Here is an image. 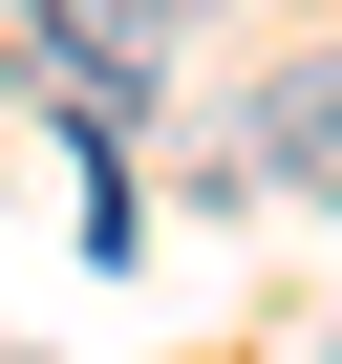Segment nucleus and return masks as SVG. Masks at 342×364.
<instances>
[{"label": "nucleus", "mask_w": 342, "mask_h": 364, "mask_svg": "<svg viewBox=\"0 0 342 364\" xmlns=\"http://www.w3.org/2000/svg\"><path fill=\"white\" fill-rule=\"evenodd\" d=\"M171 43H193L171 0H22V22H0V65H22V107H43V129H128Z\"/></svg>", "instance_id": "f257e3e1"}, {"label": "nucleus", "mask_w": 342, "mask_h": 364, "mask_svg": "<svg viewBox=\"0 0 342 364\" xmlns=\"http://www.w3.org/2000/svg\"><path fill=\"white\" fill-rule=\"evenodd\" d=\"M257 171H278V193H299V215H342V43L257 86Z\"/></svg>", "instance_id": "f03ea898"}]
</instances>
